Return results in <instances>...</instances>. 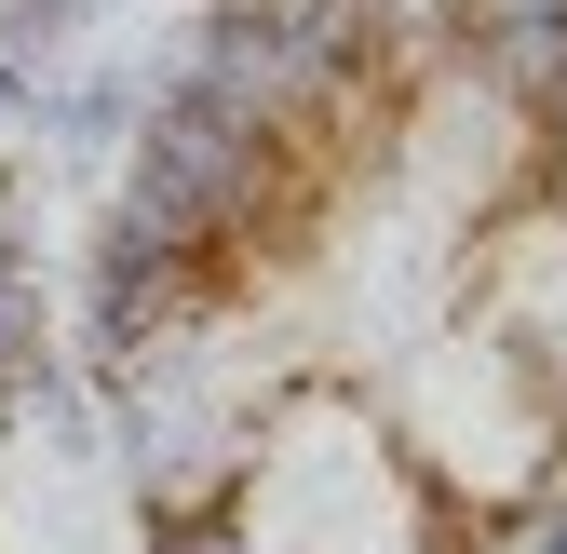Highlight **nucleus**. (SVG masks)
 I'll list each match as a JSON object with an SVG mask.
<instances>
[{
  "label": "nucleus",
  "mask_w": 567,
  "mask_h": 554,
  "mask_svg": "<svg viewBox=\"0 0 567 554\" xmlns=\"http://www.w3.org/2000/svg\"><path fill=\"white\" fill-rule=\"evenodd\" d=\"M135 122H150V82H122V68H95V82L41 95V135H54V150H82V176H95L109 150H135Z\"/></svg>",
  "instance_id": "f257e3e1"
},
{
  "label": "nucleus",
  "mask_w": 567,
  "mask_h": 554,
  "mask_svg": "<svg viewBox=\"0 0 567 554\" xmlns=\"http://www.w3.org/2000/svg\"><path fill=\"white\" fill-rule=\"evenodd\" d=\"M68 28H82V0H0V54H14V68L68 54Z\"/></svg>",
  "instance_id": "f03ea898"
},
{
  "label": "nucleus",
  "mask_w": 567,
  "mask_h": 554,
  "mask_svg": "<svg viewBox=\"0 0 567 554\" xmlns=\"http://www.w3.org/2000/svg\"><path fill=\"white\" fill-rule=\"evenodd\" d=\"M150 554H257L244 514H189V527H150Z\"/></svg>",
  "instance_id": "7ed1b4c3"
},
{
  "label": "nucleus",
  "mask_w": 567,
  "mask_h": 554,
  "mask_svg": "<svg viewBox=\"0 0 567 554\" xmlns=\"http://www.w3.org/2000/svg\"><path fill=\"white\" fill-rule=\"evenodd\" d=\"M514 501H527V527H540V554H567V460H540V473H527Z\"/></svg>",
  "instance_id": "20e7f679"
},
{
  "label": "nucleus",
  "mask_w": 567,
  "mask_h": 554,
  "mask_svg": "<svg viewBox=\"0 0 567 554\" xmlns=\"http://www.w3.org/2000/svg\"><path fill=\"white\" fill-rule=\"evenodd\" d=\"M527 203H540V217H567V135H540V176H527Z\"/></svg>",
  "instance_id": "39448f33"
},
{
  "label": "nucleus",
  "mask_w": 567,
  "mask_h": 554,
  "mask_svg": "<svg viewBox=\"0 0 567 554\" xmlns=\"http://www.w3.org/2000/svg\"><path fill=\"white\" fill-rule=\"evenodd\" d=\"M0 122H41V68H14V54H0Z\"/></svg>",
  "instance_id": "423d86ee"
},
{
  "label": "nucleus",
  "mask_w": 567,
  "mask_h": 554,
  "mask_svg": "<svg viewBox=\"0 0 567 554\" xmlns=\"http://www.w3.org/2000/svg\"><path fill=\"white\" fill-rule=\"evenodd\" d=\"M527 122H540V135H567V54L540 68V95H527Z\"/></svg>",
  "instance_id": "0eeeda50"
},
{
  "label": "nucleus",
  "mask_w": 567,
  "mask_h": 554,
  "mask_svg": "<svg viewBox=\"0 0 567 554\" xmlns=\"http://www.w3.org/2000/svg\"><path fill=\"white\" fill-rule=\"evenodd\" d=\"M554 460H567V392H554Z\"/></svg>",
  "instance_id": "6e6552de"
},
{
  "label": "nucleus",
  "mask_w": 567,
  "mask_h": 554,
  "mask_svg": "<svg viewBox=\"0 0 567 554\" xmlns=\"http://www.w3.org/2000/svg\"><path fill=\"white\" fill-rule=\"evenodd\" d=\"M82 14H109V0H82Z\"/></svg>",
  "instance_id": "1a4fd4ad"
}]
</instances>
